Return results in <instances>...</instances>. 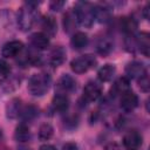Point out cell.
I'll use <instances>...</instances> for the list:
<instances>
[{"label": "cell", "mask_w": 150, "mask_h": 150, "mask_svg": "<svg viewBox=\"0 0 150 150\" xmlns=\"http://www.w3.org/2000/svg\"><path fill=\"white\" fill-rule=\"evenodd\" d=\"M38 4L36 2H26L18 14V25L19 28L23 32L29 30L38 19Z\"/></svg>", "instance_id": "cell-1"}, {"label": "cell", "mask_w": 150, "mask_h": 150, "mask_svg": "<svg viewBox=\"0 0 150 150\" xmlns=\"http://www.w3.org/2000/svg\"><path fill=\"white\" fill-rule=\"evenodd\" d=\"M50 84H52L50 76L45 73H39L29 77L27 89L29 94H32L33 96H42L49 90Z\"/></svg>", "instance_id": "cell-2"}, {"label": "cell", "mask_w": 150, "mask_h": 150, "mask_svg": "<svg viewBox=\"0 0 150 150\" xmlns=\"http://www.w3.org/2000/svg\"><path fill=\"white\" fill-rule=\"evenodd\" d=\"M73 11L77 19V23H80L83 27H91V25L95 21L94 5H91L89 2L80 1L75 5V8Z\"/></svg>", "instance_id": "cell-3"}, {"label": "cell", "mask_w": 150, "mask_h": 150, "mask_svg": "<svg viewBox=\"0 0 150 150\" xmlns=\"http://www.w3.org/2000/svg\"><path fill=\"white\" fill-rule=\"evenodd\" d=\"M97 63V60L94 55L91 54H84V55H81L74 60H71L70 62V68L74 73L76 74H82V73H86L88 71L89 69L94 68Z\"/></svg>", "instance_id": "cell-4"}, {"label": "cell", "mask_w": 150, "mask_h": 150, "mask_svg": "<svg viewBox=\"0 0 150 150\" xmlns=\"http://www.w3.org/2000/svg\"><path fill=\"white\" fill-rule=\"evenodd\" d=\"M76 87H77V84H76L75 79L73 76H70L69 74H64L57 80L55 90L57 94L67 95V94H70L74 90H76Z\"/></svg>", "instance_id": "cell-5"}, {"label": "cell", "mask_w": 150, "mask_h": 150, "mask_svg": "<svg viewBox=\"0 0 150 150\" xmlns=\"http://www.w3.org/2000/svg\"><path fill=\"white\" fill-rule=\"evenodd\" d=\"M143 143V137L137 130H129L123 136V145L128 150H137Z\"/></svg>", "instance_id": "cell-6"}, {"label": "cell", "mask_w": 150, "mask_h": 150, "mask_svg": "<svg viewBox=\"0 0 150 150\" xmlns=\"http://www.w3.org/2000/svg\"><path fill=\"white\" fill-rule=\"evenodd\" d=\"M145 74H146L145 67L139 61H132L125 66V77L128 80H130V79H137L138 80L142 76H144Z\"/></svg>", "instance_id": "cell-7"}, {"label": "cell", "mask_w": 150, "mask_h": 150, "mask_svg": "<svg viewBox=\"0 0 150 150\" xmlns=\"http://www.w3.org/2000/svg\"><path fill=\"white\" fill-rule=\"evenodd\" d=\"M101 95H102V87L95 81H89L83 88V98L88 102L96 101Z\"/></svg>", "instance_id": "cell-8"}, {"label": "cell", "mask_w": 150, "mask_h": 150, "mask_svg": "<svg viewBox=\"0 0 150 150\" xmlns=\"http://www.w3.org/2000/svg\"><path fill=\"white\" fill-rule=\"evenodd\" d=\"M23 49V43L19 40H12L2 46L1 54L4 57H16Z\"/></svg>", "instance_id": "cell-9"}, {"label": "cell", "mask_w": 150, "mask_h": 150, "mask_svg": "<svg viewBox=\"0 0 150 150\" xmlns=\"http://www.w3.org/2000/svg\"><path fill=\"white\" fill-rule=\"evenodd\" d=\"M120 105L124 111H132L137 105H138V97L137 95L131 91L128 90L124 94L121 95V100H120Z\"/></svg>", "instance_id": "cell-10"}, {"label": "cell", "mask_w": 150, "mask_h": 150, "mask_svg": "<svg viewBox=\"0 0 150 150\" xmlns=\"http://www.w3.org/2000/svg\"><path fill=\"white\" fill-rule=\"evenodd\" d=\"M29 43L34 49H46L49 46V38L42 32L33 33L29 36Z\"/></svg>", "instance_id": "cell-11"}, {"label": "cell", "mask_w": 150, "mask_h": 150, "mask_svg": "<svg viewBox=\"0 0 150 150\" xmlns=\"http://www.w3.org/2000/svg\"><path fill=\"white\" fill-rule=\"evenodd\" d=\"M41 27L43 29V34L47 35L48 38H52L56 34L57 32V23H56V20L50 16V15H47V16H43L42 20H41Z\"/></svg>", "instance_id": "cell-12"}, {"label": "cell", "mask_w": 150, "mask_h": 150, "mask_svg": "<svg viewBox=\"0 0 150 150\" xmlns=\"http://www.w3.org/2000/svg\"><path fill=\"white\" fill-rule=\"evenodd\" d=\"M128 90H130V81L125 76H122L114 82L110 89V94L116 96V95H122Z\"/></svg>", "instance_id": "cell-13"}, {"label": "cell", "mask_w": 150, "mask_h": 150, "mask_svg": "<svg viewBox=\"0 0 150 150\" xmlns=\"http://www.w3.org/2000/svg\"><path fill=\"white\" fill-rule=\"evenodd\" d=\"M64 59H66V50L63 49V47L57 46V47H55V48L50 52V55H49V63H50L53 67H59L60 64L63 63Z\"/></svg>", "instance_id": "cell-14"}, {"label": "cell", "mask_w": 150, "mask_h": 150, "mask_svg": "<svg viewBox=\"0 0 150 150\" xmlns=\"http://www.w3.org/2000/svg\"><path fill=\"white\" fill-rule=\"evenodd\" d=\"M69 107V100L66 95L62 94H56L52 101V109L54 111H59V112H63L68 109Z\"/></svg>", "instance_id": "cell-15"}, {"label": "cell", "mask_w": 150, "mask_h": 150, "mask_svg": "<svg viewBox=\"0 0 150 150\" xmlns=\"http://www.w3.org/2000/svg\"><path fill=\"white\" fill-rule=\"evenodd\" d=\"M21 111V100L20 98H12L6 105V116L7 118H16L19 117Z\"/></svg>", "instance_id": "cell-16"}, {"label": "cell", "mask_w": 150, "mask_h": 150, "mask_svg": "<svg viewBox=\"0 0 150 150\" xmlns=\"http://www.w3.org/2000/svg\"><path fill=\"white\" fill-rule=\"evenodd\" d=\"M136 47L143 53L145 56H149V48H150V41H149V34L145 32H142L141 34L135 36Z\"/></svg>", "instance_id": "cell-17"}, {"label": "cell", "mask_w": 150, "mask_h": 150, "mask_svg": "<svg viewBox=\"0 0 150 150\" xmlns=\"http://www.w3.org/2000/svg\"><path fill=\"white\" fill-rule=\"evenodd\" d=\"M120 27L124 33H127L130 36L136 32L137 21L131 16H123L120 19Z\"/></svg>", "instance_id": "cell-18"}, {"label": "cell", "mask_w": 150, "mask_h": 150, "mask_svg": "<svg viewBox=\"0 0 150 150\" xmlns=\"http://www.w3.org/2000/svg\"><path fill=\"white\" fill-rule=\"evenodd\" d=\"M115 71H116V67L114 64H110V63H107L104 66H102L98 71H97V77L101 82H108L110 81L114 75H115Z\"/></svg>", "instance_id": "cell-19"}, {"label": "cell", "mask_w": 150, "mask_h": 150, "mask_svg": "<svg viewBox=\"0 0 150 150\" xmlns=\"http://www.w3.org/2000/svg\"><path fill=\"white\" fill-rule=\"evenodd\" d=\"M94 16H95V20L100 22H108L111 18V11L105 6L94 5Z\"/></svg>", "instance_id": "cell-20"}, {"label": "cell", "mask_w": 150, "mask_h": 150, "mask_svg": "<svg viewBox=\"0 0 150 150\" xmlns=\"http://www.w3.org/2000/svg\"><path fill=\"white\" fill-rule=\"evenodd\" d=\"M77 25V19L75 16V13L73 9L68 11L63 15V28L67 33H73L75 30V27Z\"/></svg>", "instance_id": "cell-21"}, {"label": "cell", "mask_w": 150, "mask_h": 150, "mask_svg": "<svg viewBox=\"0 0 150 150\" xmlns=\"http://www.w3.org/2000/svg\"><path fill=\"white\" fill-rule=\"evenodd\" d=\"M88 36H87V34H84V33H82V32H76L73 36H71V39H70V45H71V47L74 48V49H83L84 47H87V45H88Z\"/></svg>", "instance_id": "cell-22"}, {"label": "cell", "mask_w": 150, "mask_h": 150, "mask_svg": "<svg viewBox=\"0 0 150 150\" xmlns=\"http://www.w3.org/2000/svg\"><path fill=\"white\" fill-rule=\"evenodd\" d=\"M30 137V131L29 128L26 123H20L16 128H15V132H14V138L18 142H26L28 141Z\"/></svg>", "instance_id": "cell-23"}, {"label": "cell", "mask_w": 150, "mask_h": 150, "mask_svg": "<svg viewBox=\"0 0 150 150\" xmlns=\"http://www.w3.org/2000/svg\"><path fill=\"white\" fill-rule=\"evenodd\" d=\"M39 114V109L35 107V105H26L23 108H21V111H20V117L22 118V122H28V121H32L34 120Z\"/></svg>", "instance_id": "cell-24"}, {"label": "cell", "mask_w": 150, "mask_h": 150, "mask_svg": "<svg viewBox=\"0 0 150 150\" xmlns=\"http://www.w3.org/2000/svg\"><path fill=\"white\" fill-rule=\"evenodd\" d=\"M112 46H114V43H112V41H111L109 38H102V39L98 41L96 49H97V52H98L101 55H107V54H109V53L111 52Z\"/></svg>", "instance_id": "cell-25"}, {"label": "cell", "mask_w": 150, "mask_h": 150, "mask_svg": "<svg viewBox=\"0 0 150 150\" xmlns=\"http://www.w3.org/2000/svg\"><path fill=\"white\" fill-rule=\"evenodd\" d=\"M54 134V129L49 123H43L39 129V138L41 141H48Z\"/></svg>", "instance_id": "cell-26"}, {"label": "cell", "mask_w": 150, "mask_h": 150, "mask_svg": "<svg viewBox=\"0 0 150 150\" xmlns=\"http://www.w3.org/2000/svg\"><path fill=\"white\" fill-rule=\"evenodd\" d=\"M11 71H12V69H11L9 63L7 61H5L4 59H0V76L2 79H5L11 75Z\"/></svg>", "instance_id": "cell-27"}, {"label": "cell", "mask_w": 150, "mask_h": 150, "mask_svg": "<svg viewBox=\"0 0 150 150\" xmlns=\"http://www.w3.org/2000/svg\"><path fill=\"white\" fill-rule=\"evenodd\" d=\"M138 86H139L141 90H143L144 93H148L149 91L150 84H149V77H148L146 74L144 76H142L141 79H138Z\"/></svg>", "instance_id": "cell-28"}, {"label": "cell", "mask_w": 150, "mask_h": 150, "mask_svg": "<svg viewBox=\"0 0 150 150\" xmlns=\"http://www.w3.org/2000/svg\"><path fill=\"white\" fill-rule=\"evenodd\" d=\"M64 6V1H52L49 4V7L52 11H55V12H59L60 9H62V7Z\"/></svg>", "instance_id": "cell-29"}, {"label": "cell", "mask_w": 150, "mask_h": 150, "mask_svg": "<svg viewBox=\"0 0 150 150\" xmlns=\"http://www.w3.org/2000/svg\"><path fill=\"white\" fill-rule=\"evenodd\" d=\"M105 150H120V148L116 143H110L105 146Z\"/></svg>", "instance_id": "cell-30"}, {"label": "cell", "mask_w": 150, "mask_h": 150, "mask_svg": "<svg viewBox=\"0 0 150 150\" xmlns=\"http://www.w3.org/2000/svg\"><path fill=\"white\" fill-rule=\"evenodd\" d=\"M40 150H56V148L54 145H52V144H43L40 148Z\"/></svg>", "instance_id": "cell-31"}, {"label": "cell", "mask_w": 150, "mask_h": 150, "mask_svg": "<svg viewBox=\"0 0 150 150\" xmlns=\"http://www.w3.org/2000/svg\"><path fill=\"white\" fill-rule=\"evenodd\" d=\"M63 150H76V145L75 144H66L63 146Z\"/></svg>", "instance_id": "cell-32"}, {"label": "cell", "mask_w": 150, "mask_h": 150, "mask_svg": "<svg viewBox=\"0 0 150 150\" xmlns=\"http://www.w3.org/2000/svg\"><path fill=\"white\" fill-rule=\"evenodd\" d=\"M1 137H2V132H1V129H0V139H1Z\"/></svg>", "instance_id": "cell-33"}]
</instances>
